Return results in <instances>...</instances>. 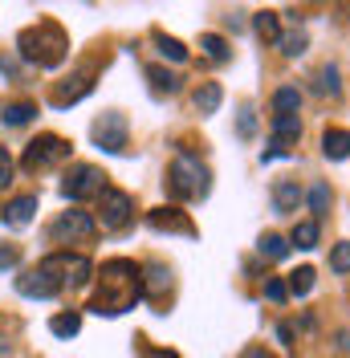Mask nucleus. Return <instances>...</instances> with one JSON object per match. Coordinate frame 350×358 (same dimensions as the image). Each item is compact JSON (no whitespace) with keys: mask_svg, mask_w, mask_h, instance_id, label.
<instances>
[{"mask_svg":"<svg viewBox=\"0 0 350 358\" xmlns=\"http://www.w3.org/2000/svg\"><path fill=\"white\" fill-rule=\"evenodd\" d=\"M102 192H106V176L94 163H74L66 171V179H62V196L74 203L90 200V196H102Z\"/></svg>","mask_w":350,"mask_h":358,"instance_id":"nucleus-5","label":"nucleus"},{"mask_svg":"<svg viewBox=\"0 0 350 358\" xmlns=\"http://www.w3.org/2000/svg\"><path fill=\"white\" fill-rule=\"evenodd\" d=\"M33 216H37V196H17V200L4 203V212H0V220L8 228H24V224H33Z\"/></svg>","mask_w":350,"mask_h":358,"instance_id":"nucleus-11","label":"nucleus"},{"mask_svg":"<svg viewBox=\"0 0 350 358\" xmlns=\"http://www.w3.org/2000/svg\"><path fill=\"white\" fill-rule=\"evenodd\" d=\"M208 187H212V176H208V167L196 155L183 151V155L172 159V167H167V192H172L175 200H204Z\"/></svg>","mask_w":350,"mask_h":358,"instance_id":"nucleus-3","label":"nucleus"},{"mask_svg":"<svg viewBox=\"0 0 350 358\" xmlns=\"http://www.w3.org/2000/svg\"><path fill=\"white\" fill-rule=\"evenodd\" d=\"M155 45H159V53L167 57V62H188V49H183V41H175V37H167V33H155Z\"/></svg>","mask_w":350,"mask_h":358,"instance_id":"nucleus-26","label":"nucleus"},{"mask_svg":"<svg viewBox=\"0 0 350 358\" xmlns=\"http://www.w3.org/2000/svg\"><path fill=\"white\" fill-rule=\"evenodd\" d=\"M33 114H37L33 102H8V106H0V122H8V127H24Z\"/></svg>","mask_w":350,"mask_h":358,"instance_id":"nucleus-19","label":"nucleus"},{"mask_svg":"<svg viewBox=\"0 0 350 358\" xmlns=\"http://www.w3.org/2000/svg\"><path fill=\"white\" fill-rule=\"evenodd\" d=\"M318 94H330V98H338V94H342V86H338V69H334V66L318 69Z\"/></svg>","mask_w":350,"mask_h":358,"instance_id":"nucleus-29","label":"nucleus"},{"mask_svg":"<svg viewBox=\"0 0 350 358\" xmlns=\"http://www.w3.org/2000/svg\"><path fill=\"white\" fill-rule=\"evenodd\" d=\"M257 134V118H253V106H244L241 110V138H253Z\"/></svg>","mask_w":350,"mask_h":358,"instance_id":"nucleus-33","label":"nucleus"},{"mask_svg":"<svg viewBox=\"0 0 350 358\" xmlns=\"http://www.w3.org/2000/svg\"><path fill=\"white\" fill-rule=\"evenodd\" d=\"M98 277H102V289L94 293V301H90V310L98 317H118V313L134 310L143 301V268L134 261H127V257L106 261Z\"/></svg>","mask_w":350,"mask_h":358,"instance_id":"nucleus-1","label":"nucleus"},{"mask_svg":"<svg viewBox=\"0 0 350 358\" xmlns=\"http://www.w3.org/2000/svg\"><path fill=\"white\" fill-rule=\"evenodd\" d=\"M330 268H334V273H350V241L330 248Z\"/></svg>","mask_w":350,"mask_h":358,"instance_id":"nucleus-30","label":"nucleus"},{"mask_svg":"<svg viewBox=\"0 0 350 358\" xmlns=\"http://www.w3.org/2000/svg\"><path fill=\"white\" fill-rule=\"evenodd\" d=\"M62 289H66V277H62V252L45 257L37 268H29V273H21V277H17V293H21V297L49 301V297H57Z\"/></svg>","mask_w":350,"mask_h":358,"instance_id":"nucleus-4","label":"nucleus"},{"mask_svg":"<svg viewBox=\"0 0 350 358\" xmlns=\"http://www.w3.org/2000/svg\"><path fill=\"white\" fill-rule=\"evenodd\" d=\"M322 155L334 159V163H338V159H350V131H338V127H334V131L322 134Z\"/></svg>","mask_w":350,"mask_h":358,"instance_id":"nucleus-17","label":"nucleus"},{"mask_svg":"<svg viewBox=\"0 0 350 358\" xmlns=\"http://www.w3.org/2000/svg\"><path fill=\"white\" fill-rule=\"evenodd\" d=\"M257 248H261V257H269V261H285L289 257V245H285V236H277V232H265L261 241H257Z\"/></svg>","mask_w":350,"mask_h":358,"instance_id":"nucleus-22","label":"nucleus"},{"mask_svg":"<svg viewBox=\"0 0 350 358\" xmlns=\"http://www.w3.org/2000/svg\"><path fill=\"white\" fill-rule=\"evenodd\" d=\"M200 49H204V57H208V62H228V57H232L228 41L216 37V33H204V37H200Z\"/></svg>","mask_w":350,"mask_h":358,"instance_id":"nucleus-21","label":"nucleus"},{"mask_svg":"<svg viewBox=\"0 0 350 358\" xmlns=\"http://www.w3.org/2000/svg\"><path fill=\"white\" fill-rule=\"evenodd\" d=\"M306 200H309V212H318V216H322V212L330 208V200H334V196H330V187H326V183H318V187H309V196H306Z\"/></svg>","mask_w":350,"mask_h":358,"instance_id":"nucleus-31","label":"nucleus"},{"mask_svg":"<svg viewBox=\"0 0 350 358\" xmlns=\"http://www.w3.org/2000/svg\"><path fill=\"white\" fill-rule=\"evenodd\" d=\"M13 183V159H8V151L0 147V187H8Z\"/></svg>","mask_w":350,"mask_h":358,"instance_id":"nucleus-34","label":"nucleus"},{"mask_svg":"<svg viewBox=\"0 0 350 358\" xmlns=\"http://www.w3.org/2000/svg\"><path fill=\"white\" fill-rule=\"evenodd\" d=\"M69 159V143L62 134H37L29 147H24V159L21 167L24 171H45V167H53V163H62Z\"/></svg>","mask_w":350,"mask_h":358,"instance_id":"nucleus-6","label":"nucleus"},{"mask_svg":"<svg viewBox=\"0 0 350 358\" xmlns=\"http://www.w3.org/2000/svg\"><path fill=\"white\" fill-rule=\"evenodd\" d=\"M298 203H302L298 179H277V183H273V212H277V216H289V212H298Z\"/></svg>","mask_w":350,"mask_h":358,"instance_id":"nucleus-14","label":"nucleus"},{"mask_svg":"<svg viewBox=\"0 0 350 358\" xmlns=\"http://www.w3.org/2000/svg\"><path fill=\"white\" fill-rule=\"evenodd\" d=\"M314 281H318V273H314L309 265H302L298 273H289V285H285V289L293 293V297H306V293L314 289Z\"/></svg>","mask_w":350,"mask_h":358,"instance_id":"nucleus-23","label":"nucleus"},{"mask_svg":"<svg viewBox=\"0 0 350 358\" xmlns=\"http://www.w3.org/2000/svg\"><path fill=\"white\" fill-rule=\"evenodd\" d=\"M98 216H102V228H110V232L127 228V224H131V216H134V200H131V192L106 187V192H102V203H98Z\"/></svg>","mask_w":350,"mask_h":358,"instance_id":"nucleus-8","label":"nucleus"},{"mask_svg":"<svg viewBox=\"0 0 350 358\" xmlns=\"http://www.w3.org/2000/svg\"><path fill=\"white\" fill-rule=\"evenodd\" d=\"M302 138V118L298 114H285V118H273V147L289 155V147H298Z\"/></svg>","mask_w":350,"mask_h":358,"instance_id":"nucleus-13","label":"nucleus"},{"mask_svg":"<svg viewBox=\"0 0 350 358\" xmlns=\"http://www.w3.org/2000/svg\"><path fill=\"white\" fill-rule=\"evenodd\" d=\"M94 228H98V224H94V216L74 208V212H62L57 220L49 224V236H53V241H69V245H74V241H90V236H94Z\"/></svg>","mask_w":350,"mask_h":358,"instance_id":"nucleus-9","label":"nucleus"},{"mask_svg":"<svg viewBox=\"0 0 350 358\" xmlns=\"http://www.w3.org/2000/svg\"><path fill=\"white\" fill-rule=\"evenodd\" d=\"M318 220H302L298 228H293V245L298 248H318Z\"/></svg>","mask_w":350,"mask_h":358,"instance_id":"nucleus-28","label":"nucleus"},{"mask_svg":"<svg viewBox=\"0 0 350 358\" xmlns=\"http://www.w3.org/2000/svg\"><path fill=\"white\" fill-rule=\"evenodd\" d=\"M90 90H94V82H90L86 73H78V78H69V82H62V86L53 90V106H74V102H82Z\"/></svg>","mask_w":350,"mask_h":358,"instance_id":"nucleus-15","label":"nucleus"},{"mask_svg":"<svg viewBox=\"0 0 350 358\" xmlns=\"http://www.w3.org/2000/svg\"><path fill=\"white\" fill-rule=\"evenodd\" d=\"M17 49H21L24 62H33V66H41V69H57L62 62H66V53H69V37H66L62 24L37 21L17 37Z\"/></svg>","mask_w":350,"mask_h":358,"instance_id":"nucleus-2","label":"nucleus"},{"mask_svg":"<svg viewBox=\"0 0 350 358\" xmlns=\"http://www.w3.org/2000/svg\"><path fill=\"white\" fill-rule=\"evenodd\" d=\"M241 358H273V355H269V350H265V346H248V350H244Z\"/></svg>","mask_w":350,"mask_h":358,"instance_id":"nucleus-36","label":"nucleus"},{"mask_svg":"<svg viewBox=\"0 0 350 358\" xmlns=\"http://www.w3.org/2000/svg\"><path fill=\"white\" fill-rule=\"evenodd\" d=\"M147 82H151V94H179V73H172V69L163 66H147Z\"/></svg>","mask_w":350,"mask_h":358,"instance_id":"nucleus-18","label":"nucleus"},{"mask_svg":"<svg viewBox=\"0 0 350 358\" xmlns=\"http://www.w3.org/2000/svg\"><path fill=\"white\" fill-rule=\"evenodd\" d=\"M49 330H53V334L57 338H74L78 334V330H82V313H57V317H53V322H49Z\"/></svg>","mask_w":350,"mask_h":358,"instance_id":"nucleus-25","label":"nucleus"},{"mask_svg":"<svg viewBox=\"0 0 350 358\" xmlns=\"http://www.w3.org/2000/svg\"><path fill=\"white\" fill-rule=\"evenodd\" d=\"M90 134H94V143H98L106 155H122V151H127V118L118 110L98 114L94 127H90Z\"/></svg>","mask_w":350,"mask_h":358,"instance_id":"nucleus-7","label":"nucleus"},{"mask_svg":"<svg viewBox=\"0 0 350 358\" xmlns=\"http://www.w3.org/2000/svg\"><path fill=\"white\" fill-rule=\"evenodd\" d=\"M277 45H281L285 57H302V53H306V45H309V37L298 29V33H281V37H277Z\"/></svg>","mask_w":350,"mask_h":358,"instance_id":"nucleus-27","label":"nucleus"},{"mask_svg":"<svg viewBox=\"0 0 350 358\" xmlns=\"http://www.w3.org/2000/svg\"><path fill=\"white\" fill-rule=\"evenodd\" d=\"M0 358H8V342H4V334H0Z\"/></svg>","mask_w":350,"mask_h":358,"instance_id":"nucleus-38","label":"nucleus"},{"mask_svg":"<svg viewBox=\"0 0 350 358\" xmlns=\"http://www.w3.org/2000/svg\"><path fill=\"white\" fill-rule=\"evenodd\" d=\"M220 102H224V90H220V82H200L196 94H192V106H196L200 114H216Z\"/></svg>","mask_w":350,"mask_h":358,"instance_id":"nucleus-16","label":"nucleus"},{"mask_svg":"<svg viewBox=\"0 0 350 358\" xmlns=\"http://www.w3.org/2000/svg\"><path fill=\"white\" fill-rule=\"evenodd\" d=\"M265 297H269V301H277V306H281L285 297H289V289H285L281 277H269V281H265Z\"/></svg>","mask_w":350,"mask_h":358,"instance_id":"nucleus-32","label":"nucleus"},{"mask_svg":"<svg viewBox=\"0 0 350 358\" xmlns=\"http://www.w3.org/2000/svg\"><path fill=\"white\" fill-rule=\"evenodd\" d=\"M338 346H342V350L350 355V330H342V334H338Z\"/></svg>","mask_w":350,"mask_h":358,"instance_id":"nucleus-37","label":"nucleus"},{"mask_svg":"<svg viewBox=\"0 0 350 358\" xmlns=\"http://www.w3.org/2000/svg\"><path fill=\"white\" fill-rule=\"evenodd\" d=\"M298 106H302V94L293 86H281L277 94H273V118H285V114H298Z\"/></svg>","mask_w":350,"mask_h":358,"instance_id":"nucleus-20","label":"nucleus"},{"mask_svg":"<svg viewBox=\"0 0 350 358\" xmlns=\"http://www.w3.org/2000/svg\"><path fill=\"white\" fill-rule=\"evenodd\" d=\"M17 261H21V252H17V245H0V268H8V265H17Z\"/></svg>","mask_w":350,"mask_h":358,"instance_id":"nucleus-35","label":"nucleus"},{"mask_svg":"<svg viewBox=\"0 0 350 358\" xmlns=\"http://www.w3.org/2000/svg\"><path fill=\"white\" fill-rule=\"evenodd\" d=\"M147 224H151L155 232H179V236H196V224L188 220V212H179V208H155V212H147Z\"/></svg>","mask_w":350,"mask_h":358,"instance_id":"nucleus-10","label":"nucleus"},{"mask_svg":"<svg viewBox=\"0 0 350 358\" xmlns=\"http://www.w3.org/2000/svg\"><path fill=\"white\" fill-rule=\"evenodd\" d=\"M253 29H257V37H261V41H273V45H277V37H281L277 13H257V17H253Z\"/></svg>","mask_w":350,"mask_h":358,"instance_id":"nucleus-24","label":"nucleus"},{"mask_svg":"<svg viewBox=\"0 0 350 358\" xmlns=\"http://www.w3.org/2000/svg\"><path fill=\"white\" fill-rule=\"evenodd\" d=\"M62 277H66L69 289H82L94 277V265H90L86 257H78V252H62Z\"/></svg>","mask_w":350,"mask_h":358,"instance_id":"nucleus-12","label":"nucleus"}]
</instances>
